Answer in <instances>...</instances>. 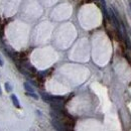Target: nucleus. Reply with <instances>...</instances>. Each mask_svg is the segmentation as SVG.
<instances>
[{
  "label": "nucleus",
  "instance_id": "1",
  "mask_svg": "<svg viewBox=\"0 0 131 131\" xmlns=\"http://www.w3.org/2000/svg\"><path fill=\"white\" fill-rule=\"evenodd\" d=\"M52 125H53V127H54L57 130H68V128L66 127V125L61 121V120L53 119V120H52Z\"/></svg>",
  "mask_w": 131,
  "mask_h": 131
},
{
  "label": "nucleus",
  "instance_id": "2",
  "mask_svg": "<svg viewBox=\"0 0 131 131\" xmlns=\"http://www.w3.org/2000/svg\"><path fill=\"white\" fill-rule=\"evenodd\" d=\"M11 101H12V103H13V105L16 107V108H20V104H19V101H18V99L15 95H11Z\"/></svg>",
  "mask_w": 131,
  "mask_h": 131
},
{
  "label": "nucleus",
  "instance_id": "3",
  "mask_svg": "<svg viewBox=\"0 0 131 131\" xmlns=\"http://www.w3.org/2000/svg\"><path fill=\"white\" fill-rule=\"evenodd\" d=\"M24 88H25V90H26L27 92H33V88L27 82L24 83Z\"/></svg>",
  "mask_w": 131,
  "mask_h": 131
},
{
  "label": "nucleus",
  "instance_id": "4",
  "mask_svg": "<svg viewBox=\"0 0 131 131\" xmlns=\"http://www.w3.org/2000/svg\"><path fill=\"white\" fill-rule=\"evenodd\" d=\"M26 95H27V96H30V97H32V98H34V99H38V96H37L36 94H34L33 92H27Z\"/></svg>",
  "mask_w": 131,
  "mask_h": 131
},
{
  "label": "nucleus",
  "instance_id": "5",
  "mask_svg": "<svg viewBox=\"0 0 131 131\" xmlns=\"http://www.w3.org/2000/svg\"><path fill=\"white\" fill-rule=\"evenodd\" d=\"M5 89H6V91H7V92H10V91H11V89H12V87L10 86V84H9V83H5Z\"/></svg>",
  "mask_w": 131,
  "mask_h": 131
},
{
  "label": "nucleus",
  "instance_id": "6",
  "mask_svg": "<svg viewBox=\"0 0 131 131\" xmlns=\"http://www.w3.org/2000/svg\"><path fill=\"white\" fill-rule=\"evenodd\" d=\"M3 66V62H2V60L0 59V67H2Z\"/></svg>",
  "mask_w": 131,
  "mask_h": 131
},
{
  "label": "nucleus",
  "instance_id": "7",
  "mask_svg": "<svg viewBox=\"0 0 131 131\" xmlns=\"http://www.w3.org/2000/svg\"><path fill=\"white\" fill-rule=\"evenodd\" d=\"M2 95V90H1V87H0V96Z\"/></svg>",
  "mask_w": 131,
  "mask_h": 131
},
{
  "label": "nucleus",
  "instance_id": "8",
  "mask_svg": "<svg viewBox=\"0 0 131 131\" xmlns=\"http://www.w3.org/2000/svg\"><path fill=\"white\" fill-rule=\"evenodd\" d=\"M130 8H131V2H130Z\"/></svg>",
  "mask_w": 131,
  "mask_h": 131
}]
</instances>
